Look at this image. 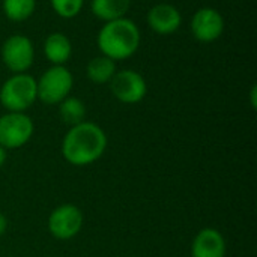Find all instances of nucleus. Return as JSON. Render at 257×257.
Listing matches in <instances>:
<instances>
[{
    "label": "nucleus",
    "instance_id": "1",
    "mask_svg": "<svg viewBox=\"0 0 257 257\" xmlns=\"http://www.w3.org/2000/svg\"><path fill=\"white\" fill-rule=\"evenodd\" d=\"M107 149V136L95 122H81L69 128L62 140V155L72 166L83 167L98 161Z\"/></svg>",
    "mask_w": 257,
    "mask_h": 257
},
{
    "label": "nucleus",
    "instance_id": "2",
    "mask_svg": "<svg viewBox=\"0 0 257 257\" xmlns=\"http://www.w3.org/2000/svg\"><path fill=\"white\" fill-rule=\"evenodd\" d=\"M96 44L101 54L114 62L125 60L139 50L140 30L137 24L126 17L107 21L98 32Z\"/></svg>",
    "mask_w": 257,
    "mask_h": 257
},
{
    "label": "nucleus",
    "instance_id": "3",
    "mask_svg": "<svg viewBox=\"0 0 257 257\" xmlns=\"http://www.w3.org/2000/svg\"><path fill=\"white\" fill-rule=\"evenodd\" d=\"M36 99V80L27 72L14 74L0 87V104L8 111L24 113Z\"/></svg>",
    "mask_w": 257,
    "mask_h": 257
},
{
    "label": "nucleus",
    "instance_id": "4",
    "mask_svg": "<svg viewBox=\"0 0 257 257\" xmlns=\"http://www.w3.org/2000/svg\"><path fill=\"white\" fill-rule=\"evenodd\" d=\"M74 86V77L63 65H53L48 68L39 80H36L38 99L47 105L60 104L69 96Z\"/></svg>",
    "mask_w": 257,
    "mask_h": 257
},
{
    "label": "nucleus",
    "instance_id": "5",
    "mask_svg": "<svg viewBox=\"0 0 257 257\" xmlns=\"http://www.w3.org/2000/svg\"><path fill=\"white\" fill-rule=\"evenodd\" d=\"M33 131V120L26 113L8 111L0 116V146L6 151L18 149L29 143Z\"/></svg>",
    "mask_w": 257,
    "mask_h": 257
},
{
    "label": "nucleus",
    "instance_id": "6",
    "mask_svg": "<svg viewBox=\"0 0 257 257\" xmlns=\"http://www.w3.org/2000/svg\"><path fill=\"white\" fill-rule=\"evenodd\" d=\"M2 60L11 72H26L35 60L33 42L24 35H11L2 45Z\"/></svg>",
    "mask_w": 257,
    "mask_h": 257
},
{
    "label": "nucleus",
    "instance_id": "7",
    "mask_svg": "<svg viewBox=\"0 0 257 257\" xmlns=\"http://www.w3.org/2000/svg\"><path fill=\"white\" fill-rule=\"evenodd\" d=\"M83 212L72 203L57 206L48 217L47 226L51 236L60 241H68L77 236L83 227Z\"/></svg>",
    "mask_w": 257,
    "mask_h": 257
},
{
    "label": "nucleus",
    "instance_id": "8",
    "mask_svg": "<svg viewBox=\"0 0 257 257\" xmlns=\"http://www.w3.org/2000/svg\"><path fill=\"white\" fill-rule=\"evenodd\" d=\"M113 96L123 104H137L148 93V84L142 74L133 69L116 71L110 80Z\"/></svg>",
    "mask_w": 257,
    "mask_h": 257
},
{
    "label": "nucleus",
    "instance_id": "9",
    "mask_svg": "<svg viewBox=\"0 0 257 257\" xmlns=\"http://www.w3.org/2000/svg\"><path fill=\"white\" fill-rule=\"evenodd\" d=\"M190 29L200 42H214L224 32V18L214 8H200L191 18Z\"/></svg>",
    "mask_w": 257,
    "mask_h": 257
},
{
    "label": "nucleus",
    "instance_id": "10",
    "mask_svg": "<svg viewBox=\"0 0 257 257\" xmlns=\"http://www.w3.org/2000/svg\"><path fill=\"white\" fill-rule=\"evenodd\" d=\"M148 24L158 35H170L181 27L182 15L176 6L160 3L148 12Z\"/></svg>",
    "mask_w": 257,
    "mask_h": 257
},
{
    "label": "nucleus",
    "instance_id": "11",
    "mask_svg": "<svg viewBox=\"0 0 257 257\" xmlns=\"http://www.w3.org/2000/svg\"><path fill=\"white\" fill-rule=\"evenodd\" d=\"M226 241L220 230L212 227L202 229L193 239L191 257H224Z\"/></svg>",
    "mask_w": 257,
    "mask_h": 257
},
{
    "label": "nucleus",
    "instance_id": "12",
    "mask_svg": "<svg viewBox=\"0 0 257 257\" xmlns=\"http://www.w3.org/2000/svg\"><path fill=\"white\" fill-rule=\"evenodd\" d=\"M44 54L53 65H65L72 54V44L65 33L54 32L44 42Z\"/></svg>",
    "mask_w": 257,
    "mask_h": 257
},
{
    "label": "nucleus",
    "instance_id": "13",
    "mask_svg": "<svg viewBox=\"0 0 257 257\" xmlns=\"http://www.w3.org/2000/svg\"><path fill=\"white\" fill-rule=\"evenodd\" d=\"M130 6L131 0H92L90 3L93 15L105 23L125 17Z\"/></svg>",
    "mask_w": 257,
    "mask_h": 257
},
{
    "label": "nucleus",
    "instance_id": "14",
    "mask_svg": "<svg viewBox=\"0 0 257 257\" xmlns=\"http://www.w3.org/2000/svg\"><path fill=\"white\" fill-rule=\"evenodd\" d=\"M86 74H87V78L95 84L110 83V80L116 74V62L104 54L96 56L87 63Z\"/></svg>",
    "mask_w": 257,
    "mask_h": 257
},
{
    "label": "nucleus",
    "instance_id": "15",
    "mask_svg": "<svg viewBox=\"0 0 257 257\" xmlns=\"http://www.w3.org/2000/svg\"><path fill=\"white\" fill-rule=\"evenodd\" d=\"M57 105H59V116H60L63 123L74 126V125L84 122L86 105L81 99L74 98V96H68Z\"/></svg>",
    "mask_w": 257,
    "mask_h": 257
},
{
    "label": "nucleus",
    "instance_id": "16",
    "mask_svg": "<svg viewBox=\"0 0 257 257\" xmlns=\"http://www.w3.org/2000/svg\"><path fill=\"white\" fill-rule=\"evenodd\" d=\"M3 14L8 20L20 23L32 17L36 8L35 0H3Z\"/></svg>",
    "mask_w": 257,
    "mask_h": 257
},
{
    "label": "nucleus",
    "instance_id": "17",
    "mask_svg": "<svg viewBox=\"0 0 257 257\" xmlns=\"http://www.w3.org/2000/svg\"><path fill=\"white\" fill-rule=\"evenodd\" d=\"M53 11L62 18L77 17L84 5V0H50Z\"/></svg>",
    "mask_w": 257,
    "mask_h": 257
},
{
    "label": "nucleus",
    "instance_id": "18",
    "mask_svg": "<svg viewBox=\"0 0 257 257\" xmlns=\"http://www.w3.org/2000/svg\"><path fill=\"white\" fill-rule=\"evenodd\" d=\"M6 229H8V220H6V217L0 212V236L6 232Z\"/></svg>",
    "mask_w": 257,
    "mask_h": 257
},
{
    "label": "nucleus",
    "instance_id": "19",
    "mask_svg": "<svg viewBox=\"0 0 257 257\" xmlns=\"http://www.w3.org/2000/svg\"><path fill=\"white\" fill-rule=\"evenodd\" d=\"M256 93H257V87L256 86H253V87H251V92H250V98H251V107H253V108H256V105H257Z\"/></svg>",
    "mask_w": 257,
    "mask_h": 257
},
{
    "label": "nucleus",
    "instance_id": "20",
    "mask_svg": "<svg viewBox=\"0 0 257 257\" xmlns=\"http://www.w3.org/2000/svg\"><path fill=\"white\" fill-rule=\"evenodd\" d=\"M5 161H6V149L0 146V167L5 164Z\"/></svg>",
    "mask_w": 257,
    "mask_h": 257
}]
</instances>
